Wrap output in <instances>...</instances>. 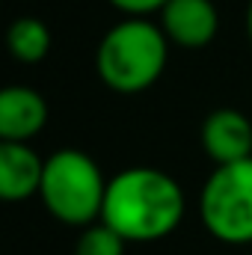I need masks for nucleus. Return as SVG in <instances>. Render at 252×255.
Instances as JSON below:
<instances>
[{
  "mask_svg": "<svg viewBox=\"0 0 252 255\" xmlns=\"http://www.w3.org/2000/svg\"><path fill=\"white\" fill-rule=\"evenodd\" d=\"M187 217V193L166 169L136 163L107 178L101 220L127 244H160Z\"/></svg>",
  "mask_w": 252,
  "mask_h": 255,
  "instance_id": "f257e3e1",
  "label": "nucleus"
},
{
  "mask_svg": "<svg viewBox=\"0 0 252 255\" xmlns=\"http://www.w3.org/2000/svg\"><path fill=\"white\" fill-rule=\"evenodd\" d=\"M172 42L154 18L122 15L95 48V71L101 83L119 95H139L151 89L169 63Z\"/></svg>",
  "mask_w": 252,
  "mask_h": 255,
  "instance_id": "f03ea898",
  "label": "nucleus"
},
{
  "mask_svg": "<svg viewBox=\"0 0 252 255\" xmlns=\"http://www.w3.org/2000/svg\"><path fill=\"white\" fill-rule=\"evenodd\" d=\"M107 178L98 160L80 148H60L45 157L39 199L45 211L68 229H86L101 220Z\"/></svg>",
  "mask_w": 252,
  "mask_h": 255,
  "instance_id": "7ed1b4c3",
  "label": "nucleus"
},
{
  "mask_svg": "<svg viewBox=\"0 0 252 255\" xmlns=\"http://www.w3.org/2000/svg\"><path fill=\"white\" fill-rule=\"evenodd\" d=\"M202 229L226 247H252V157L220 163L196 196Z\"/></svg>",
  "mask_w": 252,
  "mask_h": 255,
  "instance_id": "20e7f679",
  "label": "nucleus"
},
{
  "mask_svg": "<svg viewBox=\"0 0 252 255\" xmlns=\"http://www.w3.org/2000/svg\"><path fill=\"white\" fill-rule=\"evenodd\" d=\"M157 24L175 48L202 51L220 33V9L214 0H169L160 9Z\"/></svg>",
  "mask_w": 252,
  "mask_h": 255,
  "instance_id": "39448f33",
  "label": "nucleus"
},
{
  "mask_svg": "<svg viewBox=\"0 0 252 255\" xmlns=\"http://www.w3.org/2000/svg\"><path fill=\"white\" fill-rule=\"evenodd\" d=\"M202 151L214 166L220 163H235L252 157V122L247 113L235 107H217L205 116L202 130H199Z\"/></svg>",
  "mask_w": 252,
  "mask_h": 255,
  "instance_id": "423d86ee",
  "label": "nucleus"
},
{
  "mask_svg": "<svg viewBox=\"0 0 252 255\" xmlns=\"http://www.w3.org/2000/svg\"><path fill=\"white\" fill-rule=\"evenodd\" d=\"M48 119H51V107L39 89L12 83L0 92V139L3 142H30L45 130Z\"/></svg>",
  "mask_w": 252,
  "mask_h": 255,
  "instance_id": "0eeeda50",
  "label": "nucleus"
},
{
  "mask_svg": "<svg viewBox=\"0 0 252 255\" xmlns=\"http://www.w3.org/2000/svg\"><path fill=\"white\" fill-rule=\"evenodd\" d=\"M45 157L30 142H0V196L6 202H27L39 196Z\"/></svg>",
  "mask_w": 252,
  "mask_h": 255,
  "instance_id": "6e6552de",
  "label": "nucleus"
},
{
  "mask_svg": "<svg viewBox=\"0 0 252 255\" xmlns=\"http://www.w3.org/2000/svg\"><path fill=\"white\" fill-rule=\"evenodd\" d=\"M51 45H54L51 27H48L42 18L24 15V18H15V21L9 24L6 48H9V54H12L18 63H24V65L42 63V60L51 54Z\"/></svg>",
  "mask_w": 252,
  "mask_h": 255,
  "instance_id": "1a4fd4ad",
  "label": "nucleus"
},
{
  "mask_svg": "<svg viewBox=\"0 0 252 255\" xmlns=\"http://www.w3.org/2000/svg\"><path fill=\"white\" fill-rule=\"evenodd\" d=\"M127 241L113 232L104 220L80 229L77 235V244H74V255H125Z\"/></svg>",
  "mask_w": 252,
  "mask_h": 255,
  "instance_id": "9d476101",
  "label": "nucleus"
},
{
  "mask_svg": "<svg viewBox=\"0 0 252 255\" xmlns=\"http://www.w3.org/2000/svg\"><path fill=\"white\" fill-rule=\"evenodd\" d=\"M119 15H133V18H154L169 0H107Z\"/></svg>",
  "mask_w": 252,
  "mask_h": 255,
  "instance_id": "9b49d317",
  "label": "nucleus"
},
{
  "mask_svg": "<svg viewBox=\"0 0 252 255\" xmlns=\"http://www.w3.org/2000/svg\"><path fill=\"white\" fill-rule=\"evenodd\" d=\"M247 36H250V45H252V0L247 3Z\"/></svg>",
  "mask_w": 252,
  "mask_h": 255,
  "instance_id": "f8f14e48",
  "label": "nucleus"
}]
</instances>
